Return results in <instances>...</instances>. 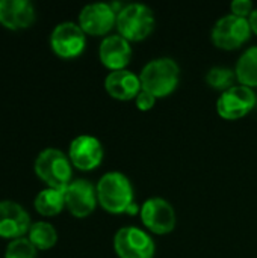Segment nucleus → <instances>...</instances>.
<instances>
[{
	"instance_id": "obj_10",
	"label": "nucleus",
	"mask_w": 257,
	"mask_h": 258,
	"mask_svg": "<svg viewBox=\"0 0 257 258\" xmlns=\"http://www.w3.org/2000/svg\"><path fill=\"white\" fill-rule=\"evenodd\" d=\"M65 207L76 218H86L97 206V187L85 178L74 180L64 190Z\"/></svg>"
},
{
	"instance_id": "obj_18",
	"label": "nucleus",
	"mask_w": 257,
	"mask_h": 258,
	"mask_svg": "<svg viewBox=\"0 0 257 258\" xmlns=\"http://www.w3.org/2000/svg\"><path fill=\"white\" fill-rule=\"evenodd\" d=\"M64 207H65L64 190L47 187V189H42L35 197V209L42 216H55L61 213Z\"/></svg>"
},
{
	"instance_id": "obj_14",
	"label": "nucleus",
	"mask_w": 257,
	"mask_h": 258,
	"mask_svg": "<svg viewBox=\"0 0 257 258\" xmlns=\"http://www.w3.org/2000/svg\"><path fill=\"white\" fill-rule=\"evenodd\" d=\"M100 60L105 67L112 71L126 70L132 59V47L130 41L123 38L121 35H111L106 36L98 48Z\"/></svg>"
},
{
	"instance_id": "obj_23",
	"label": "nucleus",
	"mask_w": 257,
	"mask_h": 258,
	"mask_svg": "<svg viewBox=\"0 0 257 258\" xmlns=\"http://www.w3.org/2000/svg\"><path fill=\"white\" fill-rule=\"evenodd\" d=\"M135 100H136V107L139 110H142V112L150 110L155 106V103H156V97L153 94L144 91V89H141V92L138 94V97Z\"/></svg>"
},
{
	"instance_id": "obj_1",
	"label": "nucleus",
	"mask_w": 257,
	"mask_h": 258,
	"mask_svg": "<svg viewBox=\"0 0 257 258\" xmlns=\"http://www.w3.org/2000/svg\"><path fill=\"white\" fill-rule=\"evenodd\" d=\"M97 198L100 206L109 213H136L133 203V187L129 178L117 171L105 174L97 184Z\"/></svg>"
},
{
	"instance_id": "obj_9",
	"label": "nucleus",
	"mask_w": 257,
	"mask_h": 258,
	"mask_svg": "<svg viewBox=\"0 0 257 258\" xmlns=\"http://www.w3.org/2000/svg\"><path fill=\"white\" fill-rule=\"evenodd\" d=\"M142 224L156 234H168L176 227V212L164 198H150L141 207Z\"/></svg>"
},
{
	"instance_id": "obj_3",
	"label": "nucleus",
	"mask_w": 257,
	"mask_h": 258,
	"mask_svg": "<svg viewBox=\"0 0 257 258\" xmlns=\"http://www.w3.org/2000/svg\"><path fill=\"white\" fill-rule=\"evenodd\" d=\"M36 175L52 189L65 190L71 183V162L61 150L45 148L35 160Z\"/></svg>"
},
{
	"instance_id": "obj_6",
	"label": "nucleus",
	"mask_w": 257,
	"mask_h": 258,
	"mask_svg": "<svg viewBox=\"0 0 257 258\" xmlns=\"http://www.w3.org/2000/svg\"><path fill=\"white\" fill-rule=\"evenodd\" d=\"M251 27L248 18H241L229 14L220 18L212 29V41L218 48L235 50L248 41Z\"/></svg>"
},
{
	"instance_id": "obj_16",
	"label": "nucleus",
	"mask_w": 257,
	"mask_h": 258,
	"mask_svg": "<svg viewBox=\"0 0 257 258\" xmlns=\"http://www.w3.org/2000/svg\"><path fill=\"white\" fill-rule=\"evenodd\" d=\"M35 21V8L29 0H0V23L12 30L26 29Z\"/></svg>"
},
{
	"instance_id": "obj_13",
	"label": "nucleus",
	"mask_w": 257,
	"mask_h": 258,
	"mask_svg": "<svg viewBox=\"0 0 257 258\" xmlns=\"http://www.w3.org/2000/svg\"><path fill=\"white\" fill-rule=\"evenodd\" d=\"M30 216L26 209L11 200L0 201V237H24L30 228Z\"/></svg>"
},
{
	"instance_id": "obj_24",
	"label": "nucleus",
	"mask_w": 257,
	"mask_h": 258,
	"mask_svg": "<svg viewBox=\"0 0 257 258\" xmlns=\"http://www.w3.org/2000/svg\"><path fill=\"white\" fill-rule=\"evenodd\" d=\"M248 23H250L251 32H254L257 35V9H254V11L251 12V15L248 17Z\"/></svg>"
},
{
	"instance_id": "obj_7",
	"label": "nucleus",
	"mask_w": 257,
	"mask_h": 258,
	"mask_svg": "<svg viewBox=\"0 0 257 258\" xmlns=\"http://www.w3.org/2000/svg\"><path fill=\"white\" fill-rule=\"evenodd\" d=\"M50 45L53 51L61 57H76L85 50V32L79 24L73 21L59 23L50 35Z\"/></svg>"
},
{
	"instance_id": "obj_5",
	"label": "nucleus",
	"mask_w": 257,
	"mask_h": 258,
	"mask_svg": "<svg viewBox=\"0 0 257 258\" xmlns=\"http://www.w3.org/2000/svg\"><path fill=\"white\" fill-rule=\"evenodd\" d=\"M114 248L120 258H153V239L136 227H123L114 237Z\"/></svg>"
},
{
	"instance_id": "obj_21",
	"label": "nucleus",
	"mask_w": 257,
	"mask_h": 258,
	"mask_svg": "<svg viewBox=\"0 0 257 258\" xmlns=\"http://www.w3.org/2000/svg\"><path fill=\"white\" fill-rule=\"evenodd\" d=\"M36 248L29 240V237H18L8 243L5 258H35Z\"/></svg>"
},
{
	"instance_id": "obj_12",
	"label": "nucleus",
	"mask_w": 257,
	"mask_h": 258,
	"mask_svg": "<svg viewBox=\"0 0 257 258\" xmlns=\"http://www.w3.org/2000/svg\"><path fill=\"white\" fill-rule=\"evenodd\" d=\"M68 157L73 166L80 171H91L97 168L103 160L101 142L89 135H80L70 144Z\"/></svg>"
},
{
	"instance_id": "obj_11",
	"label": "nucleus",
	"mask_w": 257,
	"mask_h": 258,
	"mask_svg": "<svg viewBox=\"0 0 257 258\" xmlns=\"http://www.w3.org/2000/svg\"><path fill=\"white\" fill-rule=\"evenodd\" d=\"M117 24V12L111 3H89L79 14V26L89 35H106Z\"/></svg>"
},
{
	"instance_id": "obj_15",
	"label": "nucleus",
	"mask_w": 257,
	"mask_h": 258,
	"mask_svg": "<svg viewBox=\"0 0 257 258\" xmlns=\"http://www.w3.org/2000/svg\"><path fill=\"white\" fill-rule=\"evenodd\" d=\"M105 88L112 98L120 101H129L136 98L142 89L139 76L129 70L109 73L105 79Z\"/></svg>"
},
{
	"instance_id": "obj_2",
	"label": "nucleus",
	"mask_w": 257,
	"mask_h": 258,
	"mask_svg": "<svg viewBox=\"0 0 257 258\" xmlns=\"http://www.w3.org/2000/svg\"><path fill=\"white\" fill-rule=\"evenodd\" d=\"M141 86L144 91L158 97H167L179 85L180 68L171 57H159L150 60L139 74Z\"/></svg>"
},
{
	"instance_id": "obj_4",
	"label": "nucleus",
	"mask_w": 257,
	"mask_h": 258,
	"mask_svg": "<svg viewBox=\"0 0 257 258\" xmlns=\"http://www.w3.org/2000/svg\"><path fill=\"white\" fill-rule=\"evenodd\" d=\"M117 29L127 41H142L155 29V14L142 3H129L117 14Z\"/></svg>"
},
{
	"instance_id": "obj_20",
	"label": "nucleus",
	"mask_w": 257,
	"mask_h": 258,
	"mask_svg": "<svg viewBox=\"0 0 257 258\" xmlns=\"http://www.w3.org/2000/svg\"><path fill=\"white\" fill-rule=\"evenodd\" d=\"M235 79L236 74L233 70L226 68V67H214L209 70L208 76H206V82L211 88L217 89V91H229L230 88H233L235 85Z\"/></svg>"
},
{
	"instance_id": "obj_8",
	"label": "nucleus",
	"mask_w": 257,
	"mask_h": 258,
	"mask_svg": "<svg viewBox=\"0 0 257 258\" xmlns=\"http://www.w3.org/2000/svg\"><path fill=\"white\" fill-rule=\"evenodd\" d=\"M256 104V94L251 88L238 85L223 92L217 101V112L224 119H239L250 113Z\"/></svg>"
},
{
	"instance_id": "obj_17",
	"label": "nucleus",
	"mask_w": 257,
	"mask_h": 258,
	"mask_svg": "<svg viewBox=\"0 0 257 258\" xmlns=\"http://www.w3.org/2000/svg\"><path fill=\"white\" fill-rule=\"evenodd\" d=\"M235 74L238 82L247 88L257 86V45L247 48L235 68Z\"/></svg>"
},
{
	"instance_id": "obj_19",
	"label": "nucleus",
	"mask_w": 257,
	"mask_h": 258,
	"mask_svg": "<svg viewBox=\"0 0 257 258\" xmlns=\"http://www.w3.org/2000/svg\"><path fill=\"white\" fill-rule=\"evenodd\" d=\"M29 240L35 245L36 249H48L58 242V233L50 222L38 221L33 222L29 228Z\"/></svg>"
},
{
	"instance_id": "obj_22",
	"label": "nucleus",
	"mask_w": 257,
	"mask_h": 258,
	"mask_svg": "<svg viewBox=\"0 0 257 258\" xmlns=\"http://www.w3.org/2000/svg\"><path fill=\"white\" fill-rule=\"evenodd\" d=\"M230 8H232V14L241 18H247L253 12V3L250 0H235L232 2Z\"/></svg>"
}]
</instances>
